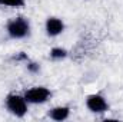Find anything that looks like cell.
Masks as SVG:
<instances>
[{
  "mask_svg": "<svg viewBox=\"0 0 123 122\" xmlns=\"http://www.w3.org/2000/svg\"><path fill=\"white\" fill-rule=\"evenodd\" d=\"M30 22L23 17V16H17L13 17L7 22L6 25V32L9 34V37L12 39H25L30 34Z\"/></svg>",
  "mask_w": 123,
  "mask_h": 122,
  "instance_id": "obj_1",
  "label": "cell"
},
{
  "mask_svg": "<svg viewBox=\"0 0 123 122\" xmlns=\"http://www.w3.org/2000/svg\"><path fill=\"white\" fill-rule=\"evenodd\" d=\"M6 102V108L10 114H13L17 118H23L27 114V101L25 98V95H17V93H9L4 99Z\"/></svg>",
  "mask_w": 123,
  "mask_h": 122,
  "instance_id": "obj_2",
  "label": "cell"
},
{
  "mask_svg": "<svg viewBox=\"0 0 123 122\" xmlns=\"http://www.w3.org/2000/svg\"><path fill=\"white\" fill-rule=\"evenodd\" d=\"M50 96H52V92L44 86H33L25 92V98H26L27 103H33V105L44 103L49 101Z\"/></svg>",
  "mask_w": 123,
  "mask_h": 122,
  "instance_id": "obj_3",
  "label": "cell"
},
{
  "mask_svg": "<svg viewBox=\"0 0 123 122\" xmlns=\"http://www.w3.org/2000/svg\"><path fill=\"white\" fill-rule=\"evenodd\" d=\"M86 106L93 114H105L109 109V103L106 98L100 93H92L86 98Z\"/></svg>",
  "mask_w": 123,
  "mask_h": 122,
  "instance_id": "obj_4",
  "label": "cell"
},
{
  "mask_svg": "<svg viewBox=\"0 0 123 122\" xmlns=\"http://www.w3.org/2000/svg\"><path fill=\"white\" fill-rule=\"evenodd\" d=\"M44 27H46L47 36L56 37L60 33H63V30H64V23H63V20L59 19V17H47Z\"/></svg>",
  "mask_w": 123,
  "mask_h": 122,
  "instance_id": "obj_5",
  "label": "cell"
},
{
  "mask_svg": "<svg viewBox=\"0 0 123 122\" xmlns=\"http://www.w3.org/2000/svg\"><path fill=\"white\" fill-rule=\"evenodd\" d=\"M70 115V108L69 106H56L53 109L49 111V116L50 119L53 121H57V122H62V121H66Z\"/></svg>",
  "mask_w": 123,
  "mask_h": 122,
  "instance_id": "obj_6",
  "label": "cell"
},
{
  "mask_svg": "<svg viewBox=\"0 0 123 122\" xmlns=\"http://www.w3.org/2000/svg\"><path fill=\"white\" fill-rule=\"evenodd\" d=\"M67 56V50L63 49V47H53L50 50V58L53 61H62Z\"/></svg>",
  "mask_w": 123,
  "mask_h": 122,
  "instance_id": "obj_7",
  "label": "cell"
},
{
  "mask_svg": "<svg viewBox=\"0 0 123 122\" xmlns=\"http://www.w3.org/2000/svg\"><path fill=\"white\" fill-rule=\"evenodd\" d=\"M26 4V0H7L6 6L9 7H23Z\"/></svg>",
  "mask_w": 123,
  "mask_h": 122,
  "instance_id": "obj_8",
  "label": "cell"
},
{
  "mask_svg": "<svg viewBox=\"0 0 123 122\" xmlns=\"http://www.w3.org/2000/svg\"><path fill=\"white\" fill-rule=\"evenodd\" d=\"M27 70L31 72V73H36V72H39V70H40V66H39V63L31 62V63H27Z\"/></svg>",
  "mask_w": 123,
  "mask_h": 122,
  "instance_id": "obj_9",
  "label": "cell"
},
{
  "mask_svg": "<svg viewBox=\"0 0 123 122\" xmlns=\"http://www.w3.org/2000/svg\"><path fill=\"white\" fill-rule=\"evenodd\" d=\"M6 1H7V0H0V4H1V6H6Z\"/></svg>",
  "mask_w": 123,
  "mask_h": 122,
  "instance_id": "obj_10",
  "label": "cell"
}]
</instances>
